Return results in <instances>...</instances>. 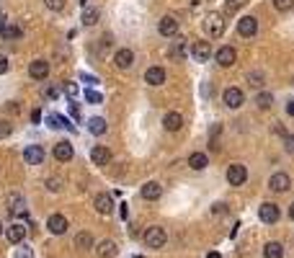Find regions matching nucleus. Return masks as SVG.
<instances>
[{
    "label": "nucleus",
    "mask_w": 294,
    "mask_h": 258,
    "mask_svg": "<svg viewBox=\"0 0 294 258\" xmlns=\"http://www.w3.org/2000/svg\"><path fill=\"white\" fill-rule=\"evenodd\" d=\"M6 238H8V243H13V245H21L23 243V238H26V227L23 225H8V230H6Z\"/></svg>",
    "instance_id": "6ab92c4d"
},
{
    "label": "nucleus",
    "mask_w": 294,
    "mask_h": 258,
    "mask_svg": "<svg viewBox=\"0 0 294 258\" xmlns=\"http://www.w3.org/2000/svg\"><path fill=\"white\" fill-rule=\"evenodd\" d=\"M65 93H67L70 98H75V96H77V85H75V83H65Z\"/></svg>",
    "instance_id": "a19ab883"
},
{
    "label": "nucleus",
    "mask_w": 294,
    "mask_h": 258,
    "mask_svg": "<svg viewBox=\"0 0 294 258\" xmlns=\"http://www.w3.org/2000/svg\"><path fill=\"white\" fill-rule=\"evenodd\" d=\"M142 199H147V201H155V199H160V194H163V186L157 184V181H147L145 186H142Z\"/></svg>",
    "instance_id": "412c9836"
},
{
    "label": "nucleus",
    "mask_w": 294,
    "mask_h": 258,
    "mask_svg": "<svg viewBox=\"0 0 294 258\" xmlns=\"http://www.w3.org/2000/svg\"><path fill=\"white\" fill-rule=\"evenodd\" d=\"M44 6H47L49 11H62V8H65V0H44Z\"/></svg>",
    "instance_id": "72a5a7b5"
},
{
    "label": "nucleus",
    "mask_w": 294,
    "mask_h": 258,
    "mask_svg": "<svg viewBox=\"0 0 294 258\" xmlns=\"http://www.w3.org/2000/svg\"><path fill=\"white\" fill-rule=\"evenodd\" d=\"M11 132H13V124L3 119V121H0V140H6V137H8Z\"/></svg>",
    "instance_id": "473e14b6"
},
{
    "label": "nucleus",
    "mask_w": 294,
    "mask_h": 258,
    "mask_svg": "<svg viewBox=\"0 0 294 258\" xmlns=\"http://www.w3.org/2000/svg\"><path fill=\"white\" fill-rule=\"evenodd\" d=\"M80 78H83V80H86L88 85H96V83H98V78H96V75H88V72H83Z\"/></svg>",
    "instance_id": "79ce46f5"
},
{
    "label": "nucleus",
    "mask_w": 294,
    "mask_h": 258,
    "mask_svg": "<svg viewBox=\"0 0 294 258\" xmlns=\"http://www.w3.org/2000/svg\"><path fill=\"white\" fill-rule=\"evenodd\" d=\"M279 207L276 204H271V201H263L261 204V209H258V217H261V222H266V225H274V222H279Z\"/></svg>",
    "instance_id": "423d86ee"
},
{
    "label": "nucleus",
    "mask_w": 294,
    "mask_h": 258,
    "mask_svg": "<svg viewBox=\"0 0 294 258\" xmlns=\"http://www.w3.org/2000/svg\"><path fill=\"white\" fill-rule=\"evenodd\" d=\"M98 8H86V13H83V23L86 26H96L98 23Z\"/></svg>",
    "instance_id": "c756f323"
},
{
    "label": "nucleus",
    "mask_w": 294,
    "mask_h": 258,
    "mask_svg": "<svg viewBox=\"0 0 294 258\" xmlns=\"http://www.w3.org/2000/svg\"><path fill=\"white\" fill-rule=\"evenodd\" d=\"M227 212V204L222 201V204H215V209H212V214H225Z\"/></svg>",
    "instance_id": "c03bdc74"
},
{
    "label": "nucleus",
    "mask_w": 294,
    "mask_h": 258,
    "mask_svg": "<svg viewBox=\"0 0 294 258\" xmlns=\"http://www.w3.org/2000/svg\"><path fill=\"white\" fill-rule=\"evenodd\" d=\"M189 165H191L194 170H204V168L209 165V158H206L204 152H194V155L189 158Z\"/></svg>",
    "instance_id": "bb28decb"
},
{
    "label": "nucleus",
    "mask_w": 294,
    "mask_h": 258,
    "mask_svg": "<svg viewBox=\"0 0 294 258\" xmlns=\"http://www.w3.org/2000/svg\"><path fill=\"white\" fill-rule=\"evenodd\" d=\"M88 129L93 135H103L106 132V119H101V116H93L91 121H88Z\"/></svg>",
    "instance_id": "cd10ccee"
},
{
    "label": "nucleus",
    "mask_w": 294,
    "mask_h": 258,
    "mask_svg": "<svg viewBox=\"0 0 294 258\" xmlns=\"http://www.w3.org/2000/svg\"><path fill=\"white\" fill-rule=\"evenodd\" d=\"M44 147H41V145H29L26 150H23V160L29 163V165H41V163H44Z\"/></svg>",
    "instance_id": "0eeeda50"
},
{
    "label": "nucleus",
    "mask_w": 294,
    "mask_h": 258,
    "mask_svg": "<svg viewBox=\"0 0 294 258\" xmlns=\"http://www.w3.org/2000/svg\"><path fill=\"white\" fill-rule=\"evenodd\" d=\"M163 126L168 129V132H178V129L183 126V116L178 111H168L165 119H163Z\"/></svg>",
    "instance_id": "f3484780"
},
{
    "label": "nucleus",
    "mask_w": 294,
    "mask_h": 258,
    "mask_svg": "<svg viewBox=\"0 0 294 258\" xmlns=\"http://www.w3.org/2000/svg\"><path fill=\"white\" fill-rule=\"evenodd\" d=\"M29 75H31L34 80H44V78L49 75V62H47V60H34V62L29 65Z\"/></svg>",
    "instance_id": "9b49d317"
},
{
    "label": "nucleus",
    "mask_w": 294,
    "mask_h": 258,
    "mask_svg": "<svg viewBox=\"0 0 294 258\" xmlns=\"http://www.w3.org/2000/svg\"><path fill=\"white\" fill-rule=\"evenodd\" d=\"M16 258H34V250L26 248V245H21V248L16 250Z\"/></svg>",
    "instance_id": "e433bc0d"
},
{
    "label": "nucleus",
    "mask_w": 294,
    "mask_h": 258,
    "mask_svg": "<svg viewBox=\"0 0 294 258\" xmlns=\"http://www.w3.org/2000/svg\"><path fill=\"white\" fill-rule=\"evenodd\" d=\"M191 55H194L196 62H206L209 57H212V47H209V41H196L194 49H191Z\"/></svg>",
    "instance_id": "aec40b11"
},
{
    "label": "nucleus",
    "mask_w": 294,
    "mask_h": 258,
    "mask_svg": "<svg viewBox=\"0 0 294 258\" xmlns=\"http://www.w3.org/2000/svg\"><path fill=\"white\" fill-rule=\"evenodd\" d=\"M132 62H135V52H132V49H119V52L114 55V65H116L119 70H129Z\"/></svg>",
    "instance_id": "4468645a"
},
{
    "label": "nucleus",
    "mask_w": 294,
    "mask_h": 258,
    "mask_svg": "<svg viewBox=\"0 0 294 258\" xmlns=\"http://www.w3.org/2000/svg\"><path fill=\"white\" fill-rule=\"evenodd\" d=\"M44 184H47L49 191H60V189H62V178H47Z\"/></svg>",
    "instance_id": "f704fd0d"
},
{
    "label": "nucleus",
    "mask_w": 294,
    "mask_h": 258,
    "mask_svg": "<svg viewBox=\"0 0 294 258\" xmlns=\"http://www.w3.org/2000/svg\"><path fill=\"white\" fill-rule=\"evenodd\" d=\"M157 31H160L163 36H176V34H178V21H176L173 16H163L160 23H157Z\"/></svg>",
    "instance_id": "ddd939ff"
},
{
    "label": "nucleus",
    "mask_w": 294,
    "mask_h": 258,
    "mask_svg": "<svg viewBox=\"0 0 294 258\" xmlns=\"http://www.w3.org/2000/svg\"><path fill=\"white\" fill-rule=\"evenodd\" d=\"M72 155H75V150H72V145H70L67 140H60V142L55 145V158H57L60 163H70Z\"/></svg>",
    "instance_id": "f8f14e48"
},
{
    "label": "nucleus",
    "mask_w": 294,
    "mask_h": 258,
    "mask_svg": "<svg viewBox=\"0 0 294 258\" xmlns=\"http://www.w3.org/2000/svg\"><path fill=\"white\" fill-rule=\"evenodd\" d=\"M269 189H271V191H276V194H284V191H289V189H291V178H289L286 173H274V176H271V181H269Z\"/></svg>",
    "instance_id": "9d476101"
},
{
    "label": "nucleus",
    "mask_w": 294,
    "mask_h": 258,
    "mask_svg": "<svg viewBox=\"0 0 294 258\" xmlns=\"http://www.w3.org/2000/svg\"><path fill=\"white\" fill-rule=\"evenodd\" d=\"M243 101H245V96H243L240 88H235V85L225 91V104H227V109H240Z\"/></svg>",
    "instance_id": "2eb2a0df"
},
{
    "label": "nucleus",
    "mask_w": 294,
    "mask_h": 258,
    "mask_svg": "<svg viewBox=\"0 0 294 258\" xmlns=\"http://www.w3.org/2000/svg\"><path fill=\"white\" fill-rule=\"evenodd\" d=\"M286 111H289V116H294V101H289V106H286Z\"/></svg>",
    "instance_id": "09e8293b"
},
{
    "label": "nucleus",
    "mask_w": 294,
    "mask_h": 258,
    "mask_svg": "<svg viewBox=\"0 0 294 258\" xmlns=\"http://www.w3.org/2000/svg\"><path fill=\"white\" fill-rule=\"evenodd\" d=\"M0 233H3V225H0Z\"/></svg>",
    "instance_id": "3c124183"
},
{
    "label": "nucleus",
    "mask_w": 294,
    "mask_h": 258,
    "mask_svg": "<svg viewBox=\"0 0 294 258\" xmlns=\"http://www.w3.org/2000/svg\"><path fill=\"white\" fill-rule=\"evenodd\" d=\"M284 142H286V150H289V152H294V137H289V135H286V137H284Z\"/></svg>",
    "instance_id": "a18cd8bd"
},
{
    "label": "nucleus",
    "mask_w": 294,
    "mask_h": 258,
    "mask_svg": "<svg viewBox=\"0 0 294 258\" xmlns=\"http://www.w3.org/2000/svg\"><path fill=\"white\" fill-rule=\"evenodd\" d=\"M215 60H217V65H220V67H232V65H235V60H237V52H235L232 47H220V49H217V55H215Z\"/></svg>",
    "instance_id": "1a4fd4ad"
},
{
    "label": "nucleus",
    "mask_w": 294,
    "mask_h": 258,
    "mask_svg": "<svg viewBox=\"0 0 294 258\" xmlns=\"http://www.w3.org/2000/svg\"><path fill=\"white\" fill-rule=\"evenodd\" d=\"M80 3H86V0H80Z\"/></svg>",
    "instance_id": "603ef678"
},
{
    "label": "nucleus",
    "mask_w": 294,
    "mask_h": 258,
    "mask_svg": "<svg viewBox=\"0 0 294 258\" xmlns=\"http://www.w3.org/2000/svg\"><path fill=\"white\" fill-rule=\"evenodd\" d=\"M289 217L294 220V204H289Z\"/></svg>",
    "instance_id": "8fccbe9b"
},
{
    "label": "nucleus",
    "mask_w": 294,
    "mask_h": 258,
    "mask_svg": "<svg viewBox=\"0 0 294 258\" xmlns=\"http://www.w3.org/2000/svg\"><path fill=\"white\" fill-rule=\"evenodd\" d=\"M11 70V62H8V57L6 55H0V75H6Z\"/></svg>",
    "instance_id": "ea45409f"
},
{
    "label": "nucleus",
    "mask_w": 294,
    "mask_h": 258,
    "mask_svg": "<svg viewBox=\"0 0 294 258\" xmlns=\"http://www.w3.org/2000/svg\"><path fill=\"white\" fill-rule=\"evenodd\" d=\"M47 124H49L52 129H60V126H65V129H72V124H70L67 119L57 116V114H49V116H47Z\"/></svg>",
    "instance_id": "c85d7f7f"
},
{
    "label": "nucleus",
    "mask_w": 294,
    "mask_h": 258,
    "mask_svg": "<svg viewBox=\"0 0 294 258\" xmlns=\"http://www.w3.org/2000/svg\"><path fill=\"white\" fill-rule=\"evenodd\" d=\"M274 6H276V11L286 13V11H291V8H294V0H274Z\"/></svg>",
    "instance_id": "2f4dec72"
},
{
    "label": "nucleus",
    "mask_w": 294,
    "mask_h": 258,
    "mask_svg": "<svg viewBox=\"0 0 294 258\" xmlns=\"http://www.w3.org/2000/svg\"><path fill=\"white\" fill-rule=\"evenodd\" d=\"M243 3H245V0H227V8H230V11H237Z\"/></svg>",
    "instance_id": "37998d69"
},
{
    "label": "nucleus",
    "mask_w": 294,
    "mask_h": 258,
    "mask_svg": "<svg viewBox=\"0 0 294 258\" xmlns=\"http://www.w3.org/2000/svg\"><path fill=\"white\" fill-rule=\"evenodd\" d=\"M91 160H93L96 165H109V163H111V150H109L106 145H96V147L91 150Z\"/></svg>",
    "instance_id": "dca6fc26"
},
{
    "label": "nucleus",
    "mask_w": 294,
    "mask_h": 258,
    "mask_svg": "<svg viewBox=\"0 0 294 258\" xmlns=\"http://www.w3.org/2000/svg\"><path fill=\"white\" fill-rule=\"evenodd\" d=\"M256 31H258V18L256 16H243L240 21H237V34L240 36H256Z\"/></svg>",
    "instance_id": "39448f33"
},
{
    "label": "nucleus",
    "mask_w": 294,
    "mask_h": 258,
    "mask_svg": "<svg viewBox=\"0 0 294 258\" xmlns=\"http://www.w3.org/2000/svg\"><path fill=\"white\" fill-rule=\"evenodd\" d=\"M93 207H96L98 214H111V209H114V199H111V194H98V196L93 199Z\"/></svg>",
    "instance_id": "a211bd4d"
},
{
    "label": "nucleus",
    "mask_w": 294,
    "mask_h": 258,
    "mask_svg": "<svg viewBox=\"0 0 294 258\" xmlns=\"http://www.w3.org/2000/svg\"><path fill=\"white\" fill-rule=\"evenodd\" d=\"M41 93H44V98H55V96H57V91H55V88H44Z\"/></svg>",
    "instance_id": "49530a36"
},
{
    "label": "nucleus",
    "mask_w": 294,
    "mask_h": 258,
    "mask_svg": "<svg viewBox=\"0 0 294 258\" xmlns=\"http://www.w3.org/2000/svg\"><path fill=\"white\" fill-rule=\"evenodd\" d=\"M256 104H258V109H271V104H274V98H271V93H258V98H256Z\"/></svg>",
    "instance_id": "7c9ffc66"
},
{
    "label": "nucleus",
    "mask_w": 294,
    "mask_h": 258,
    "mask_svg": "<svg viewBox=\"0 0 294 258\" xmlns=\"http://www.w3.org/2000/svg\"><path fill=\"white\" fill-rule=\"evenodd\" d=\"M281 255H284V245L281 243L271 240V243L263 245V258H281Z\"/></svg>",
    "instance_id": "b1692460"
},
{
    "label": "nucleus",
    "mask_w": 294,
    "mask_h": 258,
    "mask_svg": "<svg viewBox=\"0 0 294 258\" xmlns=\"http://www.w3.org/2000/svg\"><path fill=\"white\" fill-rule=\"evenodd\" d=\"M21 36V29L18 26H8L6 29V39H18Z\"/></svg>",
    "instance_id": "4c0bfd02"
},
{
    "label": "nucleus",
    "mask_w": 294,
    "mask_h": 258,
    "mask_svg": "<svg viewBox=\"0 0 294 258\" xmlns=\"http://www.w3.org/2000/svg\"><path fill=\"white\" fill-rule=\"evenodd\" d=\"M204 29H206L209 36H222L225 34V16L222 13H206Z\"/></svg>",
    "instance_id": "f03ea898"
},
{
    "label": "nucleus",
    "mask_w": 294,
    "mask_h": 258,
    "mask_svg": "<svg viewBox=\"0 0 294 258\" xmlns=\"http://www.w3.org/2000/svg\"><path fill=\"white\" fill-rule=\"evenodd\" d=\"M86 98H88V104H101V101H103V98H101V93H96V91H91V88H88Z\"/></svg>",
    "instance_id": "58836bf2"
},
{
    "label": "nucleus",
    "mask_w": 294,
    "mask_h": 258,
    "mask_svg": "<svg viewBox=\"0 0 294 258\" xmlns=\"http://www.w3.org/2000/svg\"><path fill=\"white\" fill-rule=\"evenodd\" d=\"M168 55H171L173 60H183V57H186V41H183V39H176L173 44H171V52H168Z\"/></svg>",
    "instance_id": "a878e982"
},
{
    "label": "nucleus",
    "mask_w": 294,
    "mask_h": 258,
    "mask_svg": "<svg viewBox=\"0 0 294 258\" xmlns=\"http://www.w3.org/2000/svg\"><path fill=\"white\" fill-rule=\"evenodd\" d=\"M47 230H49L52 235H65V233H67V217H65V214H49Z\"/></svg>",
    "instance_id": "6e6552de"
},
{
    "label": "nucleus",
    "mask_w": 294,
    "mask_h": 258,
    "mask_svg": "<svg viewBox=\"0 0 294 258\" xmlns=\"http://www.w3.org/2000/svg\"><path fill=\"white\" fill-rule=\"evenodd\" d=\"M227 181H230V186H243L248 181V168L240 163H232L227 168Z\"/></svg>",
    "instance_id": "20e7f679"
},
{
    "label": "nucleus",
    "mask_w": 294,
    "mask_h": 258,
    "mask_svg": "<svg viewBox=\"0 0 294 258\" xmlns=\"http://www.w3.org/2000/svg\"><path fill=\"white\" fill-rule=\"evenodd\" d=\"M70 111H72V116H75V119H80V109H77V106H70Z\"/></svg>",
    "instance_id": "de8ad7c7"
},
{
    "label": "nucleus",
    "mask_w": 294,
    "mask_h": 258,
    "mask_svg": "<svg viewBox=\"0 0 294 258\" xmlns=\"http://www.w3.org/2000/svg\"><path fill=\"white\" fill-rule=\"evenodd\" d=\"M145 83L147 85H163L165 83V70L163 67H150L145 72Z\"/></svg>",
    "instance_id": "4be33fe9"
},
{
    "label": "nucleus",
    "mask_w": 294,
    "mask_h": 258,
    "mask_svg": "<svg viewBox=\"0 0 294 258\" xmlns=\"http://www.w3.org/2000/svg\"><path fill=\"white\" fill-rule=\"evenodd\" d=\"M75 245H77L80 250H91V248L96 245V240H93L91 233H77V235H75Z\"/></svg>",
    "instance_id": "393cba45"
},
{
    "label": "nucleus",
    "mask_w": 294,
    "mask_h": 258,
    "mask_svg": "<svg viewBox=\"0 0 294 258\" xmlns=\"http://www.w3.org/2000/svg\"><path fill=\"white\" fill-rule=\"evenodd\" d=\"M165 240H168V235H165V230H163V227L152 225V227H147V230H145V245H147V248L160 250V248L165 245Z\"/></svg>",
    "instance_id": "f257e3e1"
},
{
    "label": "nucleus",
    "mask_w": 294,
    "mask_h": 258,
    "mask_svg": "<svg viewBox=\"0 0 294 258\" xmlns=\"http://www.w3.org/2000/svg\"><path fill=\"white\" fill-rule=\"evenodd\" d=\"M248 80H250V85H256V88H261L263 75H261V72H250V75H248Z\"/></svg>",
    "instance_id": "c9c22d12"
},
{
    "label": "nucleus",
    "mask_w": 294,
    "mask_h": 258,
    "mask_svg": "<svg viewBox=\"0 0 294 258\" xmlns=\"http://www.w3.org/2000/svg\"><path fill=\"white\" fill-rule=\"evenodd\" d=\"M96 255H98V258H114V255H116V243H114V240H103V243H98Z\"/></svg>",
    "instance_id": "5701e85b"
},
{
    "label": "nucleus",
    "mask_w": 294,
    "mask_h": 258,
    "mask_svg": "<svg viewBox=\"0 0 294 258\" xmlns=\"http://www.w3.org/2000/svg\"><path fill=\"white\" fill-rule=\"evenodd\" d=\"M6 209L11 214H16V217H29V209H26V199L21 194H8L6 199Z\"/></svg>",
    "instance_id": "7ed1b4c3"
}]
</instances>
